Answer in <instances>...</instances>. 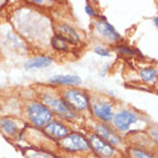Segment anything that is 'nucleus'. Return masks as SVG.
Masks as SVG:
<instances>
[{
  "mask_svg": "<svg viewBox=\"0 0 158 158\" xmlns=\"http://www.w3.org/2000/svg\"><path fill=\"white\" fill-rule=\"evenodd\" d=\"M130 154L133 158H156L148 150L143 148H138V147H131Z\"/></svg>",
  "mask_w": 158,
  "mask_h": 158,
  "instance_id": "obj_17",
  "label": "nucleus"
},
{
  "mask_svg": "<svg viewBox=\"0 0 158 158\" xmlns=\"http://www.w3.org/2000/svg\"><path fill=\"white\" fill-rule=\"evenodd\" d=\"M62 99L73 112L86 111L91 106L88 94L84 89L77 88V87L65 88L62 92Z\"/></svg>",
  "mask_w": 158,
  "mask_h": 158,
  "instance_id": "obj_2",
  "label": "nucleus"
},
{
  "mask_svg": "<svg viewBox=\"0 0 158 158\" xmlns=\"http://www.w3.org/2000/svg\"><path fill=\"white\" fill-rule=\"evenodd\" d=\"M117 51L119 52V53H122V54H125V55H134L135 52L132 51L130 47H127V46H124V45H118L117 46Z\"/></svg>",
  "mask_w": 158,
  "mask_h": 158,
  "instance_id": "obj_18",
  "label": "nucleus"
},
{
  "mask_svg": "<svg viewBox=\"0 0 158 158\" xmlns=\"http://www.w3.org/2000/svg\"><path fill=\"white\" fill-rule=\"evenodd\" d=\"M44 133L48 135L49 138L55 139V140L60 141L61 139L65 138L68 134H70L71 131L61 120H52L44 127Z\"/></svg>",
  "mask_w": 158,
  "mask_h": 158,
  "instance_id": "obj_9",
  "label": "nucleus"
},
{
  "mask_svg": "<svg viewBox=\"0 0 158 158\" xmlns=\"http://www.w3.org/2000/svg\"><path fill=\"white\" fill-rule=\"evenodd\" d=\"M92 112L94 117L106 123H110L114 119L115 112H114V104L104 99H98L96 101L92 102Z\"/></svg>",
  "mask_w": 158,
  "mask_h": 158,
  "instance_id": "obj_7",
  "label": "nucleus"
},
{
  "mask_svg": "<svg viewBox=\"0 0 158 158\" xmlns=\"http://www.w3.org/2000/svg\"><path fill=\"white\" fill-rule=\"evenodd\" d=\"M56 35H59L62 38H64L68 43H70L71 45L80 43V37L77 33V31L73 28L67 25V24H60V27L57 28V33Z\"/></svg>",
  "mask_w": 158,
  "mask_h": 158,
  "instance_id": "obj_12",
  "label": "nucleus"
},
{
  "mask_svg": "<svg viewBox=\"0 0 158 158\" xmlns=\"http://www.w3.org/2000/svg\"><path fill=\"white\" fill-rule=\"evenodd\" d=\"M28 158H52V156L43 151H31L28 154Z\"/></svg>",
  "mask_w": 158,
  "mask_h": 158,
  "instance_id": "obj_19",
  "label": "nucleus"
},
{
  "mask_svg": "<svg viewBox=\"0 0 158 158\" xmlns=\"http://www.w3.org/2000/svg\"><path fill=\"white\" fill-rule=\"evenodd\" d=\"M25 116L29 123L37 128H44L53 120V112L40 101H31L25 104Z\"/></svg>",
  "mask_w": 158,
  "mask_h": 158,
  "instance_id": "obj_1",
  "label": "nucleus"
},
{
  "mask_svg": "<svg viewBox=\"0 0 158 158\" xmlns=\"http://www.w3.org/2000/svg\"><path fill=\"white\" fill-rule=\"evenodd\" d=\"M52 46H53L54 49H56V51L68 52L70 49L71 44L68 43L67 40L64 39V38H62L61 36H59V35H55V36L53 37V39H52Z\"/></svg>",
  "mask_w": 158,
  "mask_h": 158,
  "instance_id": "obj_15",
  "label": "nucleus"
},
{
  "mask_svg": "<svg viewBox=\"0 0 158 158\" xmlns=\"http://www.w3.org/2000/svg\"><path fill=\"white\" fill-rule=\"evenodd\" d=\"M0 131L6 136L13 138L19 134L20 127L15 119L10 118V117H0Z\"/></svg>",
  "mask_w": 158,
  "mask_h": 158,
  "instance_id": "obj_11",
  "label": "nucleus"
},
{
  "mask_svg": "<svg viewBox=\"0 0 158 158\" xmlns=\"http://www.w3.org/2000/svg\"><path fill=\"white\" fill-rule=\"evenodd\" d=\"M95 134H98L101 139H103L106 142L111 144L112 147H122L123 146V139L118 132L110 127L108 124L104 123H98L95 125Z\"/></svg>",
  "mask_w": 158,
  "mask_h": 158,
  "instance_id": "obj_8",
  "label": "nucleus"
},
{
  "mask_svg": "<svg viewBox=\"0 0 158 158\" xmlns=\"http://www.w3.org/2000/svg\"><path fill=\"white\" fill-rule=\"evenodd\" d=\"M85 10H86L87 15H89L91 17H100L99 14H96L95 9L93 8V6H91V5H86V7H85Z\"/></svg>",
  "mask_w": 158,
  "mask_h": 158,
  "instance_id": "obj_21",
  "label": "nucleus"
},
{
  "mask_svg": "<svg viewBox=\"0 0 158 158\" xmlns=\"http://www.w3.org/2000/svg\"><path fill=\"white\" fill-rule=\"evenodd\" d=\"M40 98H41V103H44L53 112V115L57 116L61 119L72 120L77 117V114L68 107L63 99L57 95L51 94V93H44Z\"/></svg>",
  "mask_w": 158,
  "mask_h": 158,
  "instance_id": "obj_3",
  "label": "nucleus"
},
{
  "mask_svg": "<svg viewBox=\"0 0 158 158\" xmlns=\"http://www.w3.org/2000/svg\"><path fill=\"white\" fill-rule=\"evenodd\" d=\"M59 146L62 150L69 154H88L91 152V148L87 141V138L83 134L71 132L65 138L59 141Z\"/></svg>",
  "mask_w": 158,
  "mask_h": 158,
  "instance_id": "obj_4",
  "label": "nucleus"
},
{
  "mask_svg": "<svg viewBox=\"0 0 158 158\" xmlns=\"http://www.w3.org/2000/svg\"><path fill=\"white\" fill-rule=\"evenodd\" d=\"M94 52L100 56H104V57H107V56H110L111 55V51L109 48H104V47H95L94 48Z\"/></svg>",
  "mask_w": 158,
  "mask_h": 158,
  "instance_id": "obj_20",
  "label": "nucleus"
},
{
  "mask_svg": "<svg viewBox=\"0 0 158 158\" xmlns=\"http://www.w3.org/2000/svg\"><path fill=\"white\" fill-rule=\"evenodd\" d=\"M93 25H94L95 31L98 32L100 36L104 37L106 39L110 40V41H118V39H120V35L118 33V31H116V29L109 22H107L104 16H102V20L94 21Z\"/></svg>",
  "mask_w": 158,
  "mask_h": 158,
  "instance_id": "obj_10",
  "label": "nucleus"
},
{
  "mask_svg": "<svg viewBox=\"0 0 158 158\" xmlns=\"http://www.w3.org/2000/svg\"><path fill=\"white\" fill-rule=\"evenodd\" d=\"M140 77L146 83H152L157 79V69L156 68H142L140 70Z\"/></svg>",
  "mask_w": 158,
  "mask_h": 158,
  "instance_id": "obj_16",
  "label": "nucleus"
},
{
  "mask_svg": "<svg viewBox=\"0 0 158 158\" xmlns=\"http://www.w3.org/2000/svg\"><path fill=\"white\" fill-rule=\"evenodd\" d=\"M154 24H155V27H157L158 25V19L157 17H155L154 19Z\"/></svg>",
  "mask_w": 158,
  "mask_h": 158,
  "instance_id": "obj_23",
  "label": "nucleus"
},
{
  "mask_svg": "<svg viewBox=\"0 0 158 158\" xmlns=\"http://www.w3.org/2000/svg\"><path fill=\"white\" fill-rule=\"evenodd\" d=\"M139 119H140L139 114H136L135 111L124 109V110H120L117 114H115L112 122H114V126H115L116 131L125 133L131 130L132 125H134L139 122Z\"/></svg>",
  "mask_w": 158,
  "mask_h": 158,
  "instance_id": "obj_6",
  "label": "nucleus"
},
{
  "mask_svg": "<svg viewBox=\"0 0 158 158\" xmlns=\"http://www.w3.org/2000/svg\"><path fill=\"white\" fill-rule=\"evenodd\" d=\"M87 141H88L91 151H93L99 158H115L118 154L115 147L106 142L95 133H89L87 136Z\"/></svg>",
  "mask_w": 158,
  "mask_h": 158,
  "instance_id": "obj_5",
  "label": "nucleus"
},
{
  "mask_svg": "<svg viewBox=\"0 0 158 158\" xmlns=\"http://www.w3.org/2000/svg\"><path fill=\"white\" fill-rule=\"evenodd\" d=\"M51 83L56 84V85H68V86H78L81 84V79L78 76H72V75H57L53 76L51 78Z\"/></svg>",
  "mask_w": 158,
  "mask_h": 158,
  "instance_id": "obj_13",
  "label": "nucleus"
},
{
  "mask_svg": "<svg viewBox=\"0 0 158 158\" xmlns=\"http://www.w3.org/2000/svg\"><path fill=\"white\" fill-rule=\"evenodd\" d=\"M53 63V59H51L49 56L40 55L36 56L33 59H30L29 61L25 62L24 67L27 70H32V69H43L48 65H51Z\"/></svg>",
  "mask_w": 158,
  "mask_h": 158,
  "instance_id": "obj_14",
  "label": "nucleus"
},
{
  "mask_svg": "<svg viewBox=\"0 0 158 158\" xmlns=\"http://www.w3.org/2000/svg\"><path fill=\"white\" fill-rule=\"evenodd\" d=\"M150 135H151V141L154 142V144L156 146L157 144V140H158V136H157V130L155 128V130H151L150 132Z\"/></svg>",
  "mask_w": 158,
  "mask_h": 158,
  "instance_id": "obj_22",
  "label": "nucleus"
},
{
  "mask_svg": "<svg viewBox=\"0 0 158 158\" xmlns=\"http://www.w3.org/2000/svg\"><path fill=\"white\" fill-rule=\"evenodd\" d=\"M52 158H59V157H56V156H53V157H52Z\"/></svg>",
  "mask_w": 158,
  "mask_h": 158,
  "instance_id": "obj_24",
  "label": "nucleus"
}]
</instances>
